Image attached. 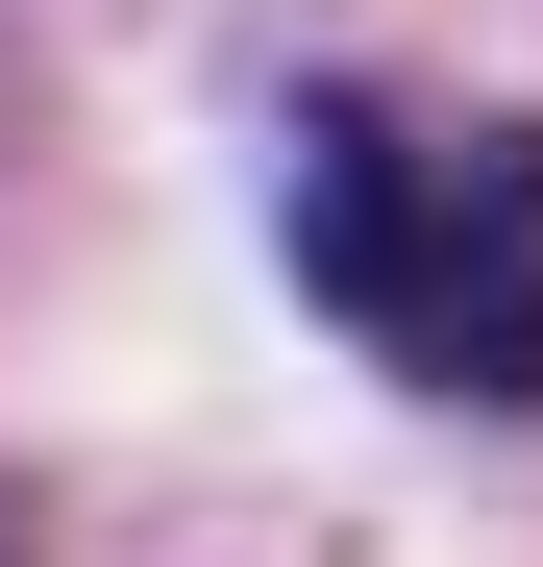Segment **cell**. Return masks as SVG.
<instances>
[{
	"instance_id": "1",
	"label": "cell",
	"mask_w": 543,
	"mask_h": 567,
	"mask_svg": "<svg viewBox=\"0 0 543 567\" xmlns=\"http://www.w3.org/2000/svg\"><path fill=\"white\" fill-rule=\"evenodd\" d=\"M272 247L396 395L543 420V124H420V100H297L272 124Z\"/></svg>"
},
{
	"instance_id": "2",
	"label": "cell",
	"mask_w": 543,
	"mask_h": 567,
	"mask_svg": "<svg viewBox=\"0 0 543 567\" xmlns=\"http://www.w3.org/2000/svg\"><path fill=\"white\" fill-rule=\"evenodd\" d=\"M0 567H25V468H0Z\"/></svg>"
}]
</instances>
